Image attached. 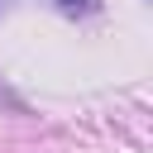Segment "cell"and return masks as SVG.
<instances>
[{"label":"cell","instance_id":"obj_1","mask_svg":"<svg viewBox=\"0 0 153 153\" xmlns=\"http://www.w3.org/2000/svg\"><path fill=\"white\" fill-rule=\"evenodd\" d=\"M57 10H62V14H91L96 0H57Z\"/></svg>","mask_w":153,"mask_h":153}]
</instances>
